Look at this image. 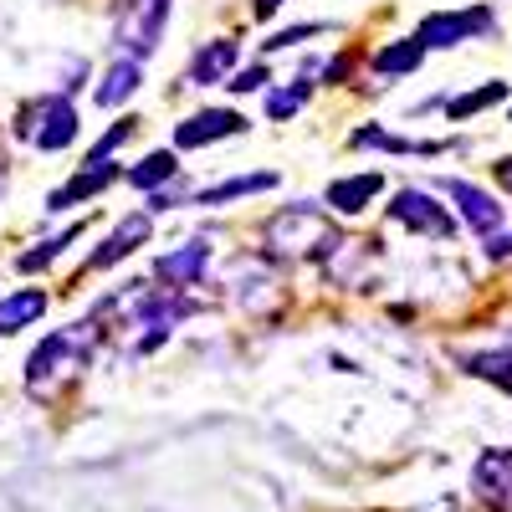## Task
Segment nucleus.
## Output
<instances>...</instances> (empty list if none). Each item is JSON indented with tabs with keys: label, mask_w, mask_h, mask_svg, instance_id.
I'll return each instance as SVG.
<instances>
[{
	"label": "nucleus",
	"mask_w": 512,
	"mask_h": 512,
	"mask_svg": "<svg viewBox=\"0 0 512 512\" xmlns=\"http://www.w3.org/2000/svg\"><path fill=\"white\" fill-rule=\"evenodd\" d=\"M93 344H98V323H67L57 333H47L26 359V390L36 400L62 395L72 379H82V369L93 364Z\"/></svg>",
	"instance_id": "f257e3e1"
},
{
	"label": "nucleus",
	"mask_w": 512,
	"mask_h": 512,
	"mask_svg": "<svg viewBox=\"0 0 512 512\" xmlns=\"http://www.w3.org/2000/svg\"><path fill=\"white\" fill-rule=\"evenodd\" d=\"M262 241H267V256H277V262H308V256H333V246L344 236H338L328 210L287 205V210H277V216L267 221Z\"/></svg>",
	"instance_id": "f03ea898"
},
{
	"label": "nucleus",
	"mask_w": 512,
	"mask_h": 512,
	"mask_svg": "<svg viewBox=\"0 0 512 512\" xmlns=\"http://www.w3.org/2000/svg\"><path fill=\"white\" fill-rule=\"evenodd\" d=\"M169 21V0H123V16H118V47L128 52V62H139L159 47Z\"/></svg>",
	"instance_id": "7ed1b4c3"
},
{
	"label": "nucleus",
	"mask_w": 512,
	"mask_h": 512,
	"mask_svg": "<svg viewBox=\"0 0 512 512\" xmlns=\"http://www.w3.org/2000/svg\"><path fill=\"white\" fill-rule=\"evenodd\" d=\"M21 134H31L36 139V149H47V154H57V149H67L72 139H77V108L67 103V98H41L36 108H26L21 113Z\"/></svg>",
	"instance_id": "20e7f679"
},
{
	"label": "nucleus",
	"mask_w": 512,
	"mask_h": 512,
	"mask_svg": "<svg viewBox=\"0 0 512 512\" xmlns=\"http://www.w3.org/2000/svg\"><path fill=\"white\" fill-rule=\"evenodd\" d=\"M390 221H400V226H410L415 236H436V241H446V236H456V221H451V210L446 205H436V195L431 190H400L395 200H390Z\"/></svg>",
	"instance_id": "39448f33"
},
{
	"label": "nucleus",
	"mask_w": 512,
	"mask_h": 512,
	"mask_svg": "<svg viewBox=\"0 0 512 512\" xmlns=\"http://www.w3.org/2000/svg\"><path fill=\"white\" fill-rule=\"evenodd\" d=\"M497 26V16L487 6L477 11H436V16H425L415 41L420 47H456V41H472V36H487Z\"/></svg>",
	"instance_id": "423d86ee"
},
{
	"label": "nucleus",
	"mask_w": 512,
	"mask_h": 512,
	"mask_svg": "<svg viewBox=\"0 0 512 512\" xmlns=\"http://www.w3.org/2000/svg\"><path fill=\"white\" fill-rule=\"evenodd\" d=\"M472 487L487 507L512 512V451H482L472 466Z\"/></svg>",
	"instance_id": "0eeeda50"
},
{
	"label": "nucleus",
	"mask_w": 512,
	"mask_h": 512,
	"mask_svg": "<svg viewBox=\"0 0 512 512\" xmlns=\"http://www.w3.org/2000/svg\"><path fill=\"white\" fill-rule=\"evenodd\" d=\"M446 195L461 205V221L472 226L477 236H497L502 231V221H507V210L487 195V190H477V185H466V180H446Z\"/></svg>",
	"instance_id": "6e6552de"
},
{
	"label": "nucleus",
	"mask_w": 512,
	"mask_h": 512,
	"mask_svg": "<svg viewBox=\"0 0 512 512\" xmlns=\"http://www.w3.org/2000/svg\"><path fill=\"white\" fill-rule=\"evenodd\" d=\"M241 128H246L241 113H231V108H205V113H195V118H185V123L175 128V144H180V149H205V144H216V139L241 134Z\"/></svg>",
	"instance_id": "1a4fd4ad"
},
{
	"label": "nucleus",
	"mask_w": 512,
	"mask_h": 512,
	"mask_svg": "<svg viewBox=\"0 0 512 512\" xmlns=\"http://www.w3.org/2000/svg\"><path fill=\"white\" fill-rule=\"evenodd\" d=\"M205 262H210V246L205 241H185V246H175L169 256H159L154 277L169 282V292H185V287H195L205 277Z\"/></svg>",
	"instance_id": "9d476101"
},
{
	"label": "nucleus",
	"mask_w": 512,
	"mask_h": 512,
	"mask_svg": "<svg viewBox=\"0 0 512 512\" xmlns=\"http://www.w3.org/2000/svg\"><path fill=\"white\" fill-rule=\"evenodd\" d=\"M149 231H154V221L144 216V210H139V216H128L93 256H88V267H82V277H88V272H103V267H113V262H123V256H134L144 241H149Z\"/></svg>",
	"instance_id": "9b49d317"
},
{
	"label": "nucleus",
	"mask_w": 512,
	"mask_h": 512,
	"mask_svg": "<svg viewBox=\"0 0 512 512\" xmlns=\"http://www.w3.org/2000/svg\"><path fill=\"white\" fill-rule=\"evenodd\" d=\"M36 318H47V292L41 287H16L0 297V333H21Z\"/></svg>",
	"instance_id": "f8f14e48"
},
{
	"label": "nucleus",
	"mask_w": 512,
	"mask_h": 512,
	"mask_svg": "<svg viewBox=\"0 0 512 512\" xmlns=\"http://www.w3.org/2000/svg\"><path fill=\"white\" fill-rule=\"evenodd\" d=\"M113 180H118L113 159H98L93 169H82V175H72L62 190H52V195H47V210H67V205H77V200L98 195V190H103V185H113Z\"/></svg>",
	"instance_id": "ddd939ff"
},
{
	"label": "nucleus",
	"mask_w": 512,
	"mask_h": 512,
	"mask_svg": "<svg viewBox=\"0 0 512 512\" xmlns=\"http://www.w3.org/2000/svg\"><path fill=\"white\" fill-rule=\"evenodd\" d=\"M384 190V175L379 169H369V175H349V180H333L328 185V205L338 210V216H359V210Z\"/></svg>",
	"instance_id": "4468645a"
},
{
	"label": "nucleus",
	"mask_w": 512,
	"mask_h": 512,
	"mask_svg": "<svg viewBox=\"0 0 512 512\" xmlns=\"http://www.w3.org/2000/svg\"><path fill=\"white\" fill-rule=\"evenodd\" d=\"M231 67H236V41L221 36V41H210V47L195 52V62H190V82H195V88H210V82H226Z\"/></svg>",
	"instance_id": "2eb2a0df"
},
{
	"label": "nucleus",
	"mask_w": 512,
	"mask_h": 512,
	"mask_svg": "<svg viewBox=\"0 0 512 512\" xmlns=\"http://www.w3.org/2000/svg\"><path fill=\"white\" fill-rule=\"evenodd\" d=\"M139 93V62H113L108 67V77H103V88H98V103L103 108H118V103H128V98H134Z\"/></svg>",
	"instance_id": "dca6fc26"
},
{
	"label": "nucleus",
	"mask_w": 512,
	"mask_h": 512,
	"mask_svg": "<svg viewBox=\"0 0 512 512\" xmlns=\"http://www.w3.org/2000/svg\"><path fill=\"white\" fill-rule=\"evenodd\" d=\"M277 185V175H236V180H226V185H210V190H200L195 195V205H226V200H241V195H256V190H272Z\"/></svg>",
	"instance_id": "f3484780"
},
{
	"label": "nucleus",
	"mask_w": 512,
	"mask_h": 512,
	"mask_svg": "<svg viewBox=\"0 0 512 512\" xmlns=\"http://www.w3.org/2000/svg\"><path fill=\"white\" fill-rule=\"evenodd\" d=\"M466 374H477V379H492L497 390L512 395V349H487V354H466L461 359Z\"/></svg>",
	"instance_id": "a211bd4d"
},
{
	"label": "nucleus",
	"mask_w": 512,
	"mask_h": 512,
	"mask_svg": "<svg viewBox=\"0 0 512 512\" xmlns=\"http://www.w3.org/2000/svg\"><path fill=\"white\" fill-rule=\"evenodd\" d=\"M175 169H180L175 154H169V149H154L144 164L128 169V185H134V190H159L164 180H175Z\"/></svg>",
	"instance_id": "6ab92c4d"
},
{
	"label": "nucleus",
	"mask_w": 512,
	"mask_h": 512,
	"mask_svg": "<svg viewBox=\"0 0 512 512\" xmlns=\"http://www.w3.org/2000/svg\"><path fill=\"white\" fill-rule=\"evenodd\" d=\"M425 62V47L415 36H405V41H395V47H384L379 57H374V72L379 77H400V72H415Z\"/></svg>",
	"instance_id": "aec40b11"
},
{
	"label": "nucleus",
	"mask_w": 512,
	"mask_h": 512,
	"mask_svg": "<svg viewBox=\"0 0 512 512\" xmlns=\"http://www.w3.org/2000/svg\"><path fill=\"white\" fill-rule=\"evenodd\" d=\"M354 149H384V154H436L441 144H410V139L384 134V128H359V134H354Z\"/></svg>",
	"instance_id": "412c9836"
},
{
	"label": "nucleus",
	"mask_w": 512,
	"mask_h": 512,
	"mask_svg": "<svg viewBox=\"0 0 512 512\" xmlns=\"http://www.w3.org/2000/svg\"><path fill=\"white\" fill-rule=\"evenodd\" d=\"M77 236H82V226H67L62 236H52V241H41L36 251L16 256V267H21V272H41V267H47V262H57V256H62V251H67V246H72Z\"/></svg>",
	"instance_id": "4be33fe9"
},
{
	"label": "nucleus",
	"mask_w": 512,
	"mask_h": 512,
	"mask_svg": "<svg viewBox=\"0 0 512 512\" xmlns=\"http://www.w3.org/2000/svg\"><path fill=\"white\" fill-rule=\"evenodd\" d=\"M502 98H507V82H487V88H477V93L451 98L446 113H451V118H472V113H482V108H492V103H502Z\"/></svg>",
	"instance_id": "5701e85b"
},
{
	"label": "nucleus",
	"mask_w": 512,
	"mask_h": 512,
	"mask_svg": "<svg viewBox=\"0 0 512 512\" xmlns=\"http://www.w3.org/2000/svg\"><path fill=\"white\" fill-rule=\"evenodd\" d=\"M308 93H313L308 82H297V88H282V93H272V98H267V113H272V118H292L297 108L308 103Z\"/></svg>",
	"instance_id": "b1692460"
},
{
	"label": "nucleus",
	"mask_w": 512,
	"mask_h": 512,
	"mask_svg": "<svg viewBox=\"0 0 512 512\" xmlns=\"http://www.w3.org/2000/svg\"><path fill=\"white\" fill-rule=\"evenodd\" d=\"M226 88H231V93H262V88H267V67H262V62H256V67H241V72L226 82Z\"/></svg>",
	"instance_id": "393cba45"
},
{
	"label": "nucleus",
	"mask_w": 512,
	"mask_h": 512,
	"mask_svg": "<svg viewBox=\"0 0 512 512\" xmlns=\"http://www.w3.org/2000/svg\"><path fill=\"white\" fill-rule=\"evenodd\" d=\"M123 139H134V118H123V123H113L108 134L98 139V149H93V164H98V159H108V154H113V149H118Z\"/></svg>",
	"instance_id": "a878e982"
},
{
	"label": "nucleus",
	"mask_w": 512,
	"mask_h": 512,
	"mask_svg": "<svg viewBox=\"0 0 512 512\" xmlns=\"http://www.w3.org/2000/svg\"><path fill=\"white\" fill-rule=\"evenodd\" d=\"M318 31H328L323 21H308V26H292V31H277L272 41H267V52H282V47H292V41H303V36H318Z\"/></svg>",
	"instance_id": "bb28decb"
},
{
	"label": "nucleus",
	"mask_w": 512,
	"mask_h": 512,
	"mask_svg": "<svg viewBox=\"0 0 512 512\" xmlns=\"http://www.w3.org/2000/svg\"><path fill=\"white\" fill-rule=\"evenodd\" d=\"M507 251H512V236H502V231H497V236H487V256H497V262H502Z\"/></svg>",
	"instance_id": "cd10ccee"
},
{
	"label": "nucleus",
	"mask_w": 512,
	"mask_h": 512,
	"mask_svg": "<svg viewBox=\"0 0 512 512\" xmlns=\"http://www.w3.org/2000/svg\"><path fill=\"white\" fill-rule=\"evenodd\" d=\"M277 6H282V0H251V16H256V21H267Z\"/></svg>",
	"instance_id": "c85d7f7f"
},
{
	"label": "nucleus",
	"mask_w": 512,
	"mask_h": 512,
	"mask_svg": "<svg viewBox=\"0 0 512 512\" xmlns=\"http://www.w3.org/2000/svg\"><path fill=\"white\" fill-rule=\"evenodd\" d=\"M497 180H502V190H507V195H512V154H507V159H502V164H497Z\"/></svg>",
	"instance_id": "c756f323"
}]
</instances>
